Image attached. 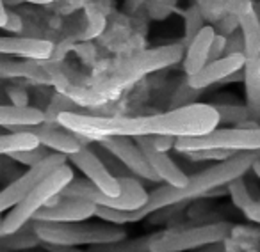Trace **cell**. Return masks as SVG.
Wrapping results in <instances>:
<instances>
[{"instance_id":"cell-1","label":"cell","mask_w":260,"mask_h":252,"mask_svg":"<svg viewBox=\"0 0 260 252\" xmlns=\"http://www.w3.org/2000/svg\"><path fill=\"white\" fill-rule=\"evenodd\" d=\"M260 158V153H235L226 160L216 162L214 165L205 167L198 173L191 174L184 187H171V185H160L148 192V201L143 208L134 212H121V209L96 206V217L104 222L116 224V226H126V224L141 222L143 219L160 212V209L178 206L182 202L196 201L200 197H207L212 190L226 187L232 180L244 176L251 171L255 160Z\"/></svg>"},{"instance_id":"cell-2","label":"cell","mask_w":260,"mask_h":252,"mask_svg":"<svg viewBox=\"0 0 260 252\" xmlns=\"http://www.w3.org/2000/svg\"><path fill=\"white\" fill-rule=\"evenodd\" d=\"M221 124L219 112L214 103H187L153 115H107V137H143V135H171L175 139L202 137Z\"/></svg>"},{"instance_id":"cell-3","label":"cell","mask_w":260,"mask_h":252,"mask_svg":"<svg viewBox=\"0 0 260 252\" xmlns=\"http://www.w3.org/2000/svg\"><path fill=\"white\" fill-rule=\"evenodd\" d=\"M32 229L41 245L55 247H98L116 243L126 238L121 226L116 224H87L86 222H38L32 220Z\"/></svg>"},{"instance_id":"cell-4","label":"cell","mask_w":260,"mask_h":252,"mask_svg":"<svg viewBox=\"0 0 260 252\" xmlns=\"http://www.w3.org/2000/svg\"><path fill=\"white\" fill-rule=\"evenodd\" d=\"M73 180H75V173H73V167L70 163H64L59 169H55L52 174H48L40 185H36L30 190V194L20 204L9 209L8 215H4L6 233L13 234L22 229V227H25L27 224L32 222L36 213L45 206L52 204L57 197H61L64 188Z\"/></svg>"},{"instance_id":"cell-5","label":"cell","mask_w":260,"mask_h":252,"mask_svg":"<svg viewBox=\"0 0 260 252\" xmlns=\"http://www.w3.org/2000/svg\"><path fill=\"white\" fill-rule=\"evenodd\" d=\"M175 149L180 155L196 149H223L230 153H260V122L248 121L239 126H217L202 137L177 139Z\"/></svg>"},{"instance_id":"cell-6","label":"cell","mask_w":260,"mask_h":252,"mask_svg":"<svg viewBox=\"0 0 260 252\" xmlns=\"http://www.w3.org/2000/svg\"><path fill=\"white\" fill-rule=\"evenodd\" d=\"M230 222H209L192 227H175L153 233L150 252H191L203 245L224 241L232 233Z\"/></svg>"},{"instance_id":"cell-7","label":"cell","mask_w":260,"mask_h":252,"mask_svg":"<svg viewBox=\"0 0 260 252\" xmlns=\"http://www.w3.org/2000/svg\"><path fill=\"white\" fill-rule=\"evenodd\" d=\"M119 185H121V194L119 195H105L94 187L91 181L73 180L68 187L64 188L61 195L64 197H80L94 202L96 206H105V208L121 209V212H134L146 204L148 201V190L141 185V181L130 176H118Z\"/></svg>"},{"instance_id":"cell-8","label":"cell","mask_w":260,"mask_h":252,"mask_svg":"<svg viewBox=\"0 0 260 252\" xmlns=\"http://www.w3.org/2000/svg\"><path fill=\"white\" fill-rule=\"evenodd\" d=\"M182 59H184V48H182V45H166V47L141 52V54L130 57L100 89L105 91L123 89L125 86L136 82L141 76L153 71H159V69L170 68V66L180 62Z\"/></svg>"},{"instance_id":"cell-9","label":"cell","mask_w":260,"mask_h":252,"mask_svg":"<svg viewBox=\"0 0 260 252\" xmlns=\"http://www.w3.org/2000/svg\"><path fill=\"white\" fill-rule=\"evenodd\" d=\"M64 163H68V156L52 151L43 162H40L34 167H29L22 176L8 183L4 188H0V215L15 208L16 204H20L36 185H40L48 174H52Z\"/></svg>"},{"instance_id":"cell-10","label":"cell","mask_w":260,"mask_h":252,"mask_svg":"<svg viewBox=\"0 0 260 252\" xmlns=\"http://www.w3.org/2000/svg\"><path fill=\"white\" fill-rule=\"evenodd\" d=\"M98 144L114 158H118L126 169L138 178L152 183H159V178L152 171L148 160H146L143 149L136 142L134 137H123V135H114V137H104L98 139Z\"/></svg>"},{"instance_id":"cell-11","label":"cell","mask_w":260,"mask_h":252,"mask_svg":"<svg viewBox=\"0 0 260 252\" xmlns=\"http://www.w3.org/2000/svg\"><path fill=\"white\" fill-rule=\"evenodd\" d=\"M68 162H72V165L75 167V169H79L80 173L87 178V181H91V183H93L100 192H104L105 195L121 194L119 178L114 176V174L107 169V165L98 158L96 153L91 151L89 148L84 146L80 151L70 155Z\"/></svg>"},{"instance_id":"cell-12","label":"cell","mask_w":260,"mask_h":252,"mask_svg":"<svg viewBox=\"0 0 260 252\" xmlns=\"http://www.w3.org/2000/svg\"><path fill=\"white\" fill-rule=\"evenodd\" d=\"M91 217H96V204L80 197H61L52 204L41 208L34 220L38 222H86Z\"/></svg>"},{"instance_id":"cell-13","label":"cell","mask_w":260,"mask_h":252,"mask_svg":"<svg viewBox=\"0 0 260 252\" xmlns=\"http://www.w3.org/2000/svg\"><path fill=\"white\" fill-rule=\"evenodd\" d=\"M32 132L38 139H40L41 146H45L47 149L54 153H61V155H73V153L80 151L84 148L82 144V137L72 134L70 130L62 128L59 122L54 121H43L40 124L34 126H16L11 132Z\"/></svg>"},{"instance_id":"cell-14","label":"cell","mask_w":260,"mask_h":252,"mask_svg":"<svg viewBox=\"0 0 260 252\" xmlns=\"http://www.w3.org/2000/svg\"><path fill=\"white\" fill-rule=\"evenodd\" d=\"M244 62H246L244 54H226L219 59L209 61L198 73L187 76L185 78V86L200 93V91L207 89V87L214 86V83L224 82L234 73L242 71Z\"/></svg>"},{"instance_id":"cell-15","label":"cell","mask_w":260,"mask_h":252,"mask_svg":"<svg viewBox=\"0 0 260 252\" xmlns=\"http://www.w3.org/2000/svg\"><path fill=\"white\" fill-rule=\"evenodd\" d=\"M134 139L139 144V148L143 149L150 167H152V171L157 174V178L160 181H164L166 185H171V187H184L187 183L189 176L184 173V169L168 153L157 151L153 148L150 135H143V137H134Z\"/></svg>"},{"instance_id":"cell-16","label":"cell","mask_w":260,"mask_h":252,"mask_svg":"<svg viewBox=\"0 0 260 252\" xmlns=\"http://www.w3.org/2000/svg\"><path fill=\"white\" fill-rule=\"evenodd\" d=\"M55 48L50 41L22 36H0V55L22 57L25 61H48Z\"/></svg>"},{"instance_id":"cell-17","label":"cell","mask_w":260,"mask_h":252,"mask_svg":"<svg viewBox=\"0 0 260 252\" xmlns=\"http://www.w3.org/2000/svg\"><path fill=\"white\" fill-rule=\"evenodd\" d=\"M216 34L217 30L214 27L205 25L187 43L184 59H182V68H184L185 76L198 73L210 61V48H212V41L216 37Z\"/></svg>"},{"instance_id":"cell-18","label":"cell","mask_w":260,"mask_h":252,"mask_svg":"<svg viewBox=\"0 0 260 252\" xmlns=\"http://www.w3.org/2000/svg\"><path fill=\"white\" fill-rule=\"evenodd\" d=\"M244 83V105L255 122H260V55L246 57L242 68Z\"/></svg>"},{"instance_id":"cell-19","label":"cell","mask_w":260,"mask_h":252,"mask_svg":"<svg viewBox=\"0 0 260 252\" xmlns=\"http://www.w3.org/2000/svg\"><path fill=\"white\" fill-rule=\"evenodd\" d=\"M47 119L45 112L36 107H16V105H0V128L13 130L16 126H34Z\"/></svg>"},{"instance_id":"cell-20","label":"cell","mask_w":260,"mask_h":252,"mask_svg":"<svg viewBox=\"0 0 260 252\" xmlns=\"http://www.w3.org/2000/svg\"><path fill=\"white\" fill-rule=\"evenodd\" d=\"M239 30L244 39V55H260V16L253 6L239 13Z\"/></svg>"},{"instance_id":"cell-21","label":"cell","mask_w":260,"mask_h":252,"mask_svg":"<svg viewBox=\"0 0 260 252\" xmlns=\"http://www.w3.org/2000/svg\"><path fill=\"white\" fill-rule=\"evenodd\" d=\"M38 146H41V142L32 132L22 130L0 135V156H11L15 153L34 149Z\"/></svg>"},{"instance_id":"cell-22","label":"cell","mask_w":260,"mask_h":252,"mask_svg":"<svg viewBox=\"0 0 260 252\" xmlns=\"http://www.w3.org/2000/svg\"><path fill=\"white\" fill-rule=\"evenodd\" d=\"M153 234L143 238H136V240H121L116 243H105L93 247L91 250L94 252H150V241H152Z\"/></svg>"},{"instance_id":"cell-23","label":"cell","mask_w":260,"mask_h":252,"mask_svg":"<svg viewBox=\"0 0 260 252\" xmlns=\"http://www.w3.org/2000/svg\"><path fill=\"white\" fill-rule=\"evenodd\" d=\"M214 107L219 112V121L226 122L230 126H239L244 124L248 121H253L249 110L246 105H237V103H214Z\"/></svg>"},{"instance_id":"cell-24","label":"cell","mask_w":260,"mask_h":252,"mask_svg":"<svg viewBox=\"0 0 260 252\" xmlns=\"http://www.w3.org/2000/svg\"><path fill=\"white\" fill-rule=\"evenodd\" d=\"M226 190L232 199V204L237 209H241V212H244V209L255 201L251 192H249L244 176H239V178H235V180H232L230 183L226 185Z\"/></svg>"},{"instance_id":"cell-25","label":"cell","mask_w":260,"mask_h":252,"mask_svg":"<svg viewBox=\"0 0 260 252\" xmlns=\"http://www.w3.org/2000/svg\"><path fill=\"white\" fill-rule=\"evenodd\" d=\"M205 27V22H203V13L200 11L196 6L189 8L184 15V30H185V43L192 39L200 30Z\"/></svg>"},{"instance_id":"cell-26","label":"cell","mask_w":260,"mask_h":252,"mask_svg":"<svg viewBox=\"0 0 260 252\" xmlns=\"http://www.w3.org/2000/svg\"><path fill=\"white\" fill-rule=\"evenodd\" d=\"M34 69L25 62L0 61V78H18V76H38Z\"/></svg>"},{"instance_id":"cell-27","label":"cell","mask_w":260,"mask_h":252,"mask_svg":"<svg viewBox=\"0 0 260 252\" xmlns=\"http://www.w3.org/2000/svg\"><path fill=\"white\" fill-rule=\"evenodd\" d=\"M50 153H48V149L45 148V146H38V148H34V149H27V151L15 153V155H11L9 158L16 160L18 163H23V165H27V169H29V167H34L40 162H43Z\"/></svg>"},{"instance_id":"cell-28","label":"cell","mask_w":260,"mask_h":252,"mask_svg":"<svg viewBox=\"0 0 260 252\" xmlns=\"http://www.w3.org/2000/svg\"><path fill=\"white\" fill-rule=\"evenodd\" d=\"M185 156H189L191 160H214V162H221V160H226L230 156H234V153L223 151V149H196V151L185 153Z\"/></svg>"},{"instance_id":"cell-29","label":"cell","mask_w":260,"mask_h":252,"mask_svg":"<svg viewBox=\"0 0 260 252\" xmlns=\"http://www.w3.org/2000/svg\"><path fill=\"white\" fill-rule=\"evenodd\" d=\"M226 54H244V39L241 30H234L226 36Z\"/></svg>"},{"instance_id":"cell-30","label":"cell","mask_w":260,"mask_h":252,"mask_svg":"<svg viewBox=\"0 0 260 252\" xmlns=\"http://www.w3.org/2000/svg\"><path fill=\"white\" fill-rule=\"evenodd\" d=\"M8 96L16 107H29V94L23 87H8Z\"/></svg>"},{"instance_id":"cell-31","label":"cell","mask_w":260,"mask_h":252,"mask_svg":"<svg viewBox=\"0 0 260 252\" xmlns=\"http://www.w3.org/2000/svg\"><path fill=\"white\" fill-rule=\"evenodd\" d=\"M150 137H152V144L157 151L168 153V151H171V149H175L177 139L171 137V135H150Z\"/></svg>"},{"instance_id":"cell-32","label":"cell","mask_w":260,"mask_h":252,"mask_svg":"<svg viewBox=\"0 0 260 252\" xmlns=\"http://www.w3.org/2000/svg\"><path fill=\"white\" fill-rule=\"evenodd\" d=\"M223 55H226V36L217 32L212 41V48H210V61L223 57Z\"/></svg>"},{"instance_id":"cell-33","label":"cell","mask_w":260,"mask_h":252,"mask_svg":"<svg viewBox=\"0 0 260 252\" xmlns=\"http://www.w3.org/2000/svg\"><path fill=\"white\" fill-rule=\"evenodd\" d=\"M4 29H6V30H9V32H13V34L22 32V29H23V22H22V18H20L18 15H15V13H9V16H8V23H6Z\"/></svg>"},{"instance_id":"cell-34","label":"cell","mask_w":260,"mask_h":252,"mask_svg":"<svg viewBox=\"0 0 260 252\" xmlns=\"http://www.w3.org/2000/svg\"><path fill=\"white\" fill-rule=\"evenodd\" d=\"M191 252H226V245H224V241H216V243L203 245V247L196 248V250H191Z\"/></svg>"},{"instance_id":"cell-35","label":"cell","mask_w":260,"mask_h":252,"mask_svg":"<svg viewBox=\"0 0 260 252\" xmlns=\"http://www.w3.org/2000/svg\"><path fill=\"white\" fill-rule=\"evenodd\" d=\"M48 252H94V250H82L79 247H55V245H43Z\"/></svg>"},{"instance_id":"cell-36","label":"cell","mask_w":260,"mask_h":252,"mask_svg":"<svg viewBox=\"0 0 260 252\" xmlns=\"http://www.w3.org/2000/svg\"><path fill=\"white\" fill-rule=\"evenodd\" d=\"M8 16H9V11L6 9L4 0H0V29H4L6 27V23H8Z\"/></svg>"},{"instance_id":"cell-37","label":"cell","mask_w":260,"mask_h":252,"mask_svg":"<svg viewBox=\"0 0 260 252\" xmlns=\"http://www.w3.org/2000/svg\"><path fill=\"white\" fill-rule=\"evenodd\" d=\"M20 2H29V4L47 6V4H52V2H55V0H20Z\"/></svg>"},{"instance_id":"cell-38","label":"cell","mask_w":260,"mask_h":252,"mask_svg":"<svg viewBox=\"0 0 260 252\" xmlns=\"http://www.w3.org/2000/svg\"><path fill=\"white\" fill-rule=\"evenodd\" d=\"M251 173L255 174V176L260 180V158H258V160H255V163L251 165Z\"/></svg>"},{"instance_id":"cell-39","label":"cell","mask_w":260,"mask_h":252,"mask_svg":"<svg viewBox=\"0 0 260 252\" xmlns=\"http://www.w3.org/2000/svg\"><path fill=\"white\" fill-rule=\"evenodd\" d=\"M6 234H8V233H6V229H4V217L0 215V238L6 236Z\"/></svg>"},{"instance_id":"cell-40","label":"cell","mask_w":260,"mask_h":252,"mask_svg":"<svg viewBox=\"0 0 260 252\" xmlns=\"http://www.w3.org/2000/svg\"><path fill=\"white\" fill-rule=\"evenodd\" d=\"M253 8H255V11L258 13V16H260V2H255V4H253Z\"/></svg>"},{"instance_id":"cell-41","label":"cell","mask_w":260,"mask_h":252,"mask_svg":"<svg viewBox=\"0 0 260 252\" xmlns=\"http://www.w3.org/2000/svg\"><path fill=\"white\" fill-rule=\"evenodd\" d=\"M0 181H2V160H0Z\"/></svg>"},{"instance_id":"cell-42","label":"cell","mask_w":260,"mask_h":252,"mask_svg":"<svg viewBox=\"0 0 260 252\" xmlns=\"http://www.w3.org/2000/svg\"><path fill=\"white\" fill-rule=\"evenodd\" d=\"M246 252H260L258 248H249V250H246Z\"/></svg>"},{"instance_id":"cell-43","label":"cell","mask_w":260,"mask_h":252,"mask_svg":"<svg viewBox=\"0 0 260 252\" xmlns=\"http://www.w3.org/2000/svg\"><path fill=\"white\" fill-rule=\"evenodd\" d=\"M258 202H260V199H258Z\"/></svg>"}]
</instances>
